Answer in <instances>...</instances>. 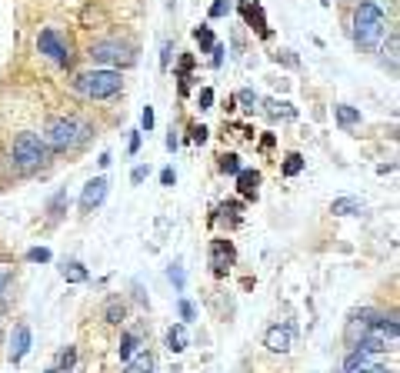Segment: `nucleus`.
<instances>
[{
  "instance_id": "obj_28",
  "label": "nucleus",
  "mask_w": 400,
  "mask_h": 373,
  "mask_svg": "<svg viewBox=\"0 0 400 373\" xmlns=\"http://www.w3.org/2000/svg\"><path fill=\"white\" fill-rule=\"evenodd\" d=\"M237 100H240V104H244L247 111H254V107L260 104V100H257V93H254V90H240V93H237Z\"/></svg>"
},
{
  "instance_id": "obj_3",
  "label": "nucleus",
  "mask_w": 400,
  "mask_h": 373,
  "mask_svg": "<svg viewBox=\"0 0 400 373\" xmlns=\"http://www.w3.org/2000/svg\"><path fill=\"white\" fill-rule=\"evenodd\" d=\"M10 153H14V164H17L20 173H37V170H44L47 160H50V150L44 144V137H40V133H30V131L14 137Z\"/></svg>"
},
{
  "instance_id": "obj_7",
  "label": "nucleus",
  "mask_w": 400,
  "mask_h": 373,
  "mask_svg": "<svg viewBox=\"0 0 400 373\" xmlns=\"http://www.w3.org/2000/svg\"><path fill=\"white\" fill-rule=\"evenodd\" d=\"M264 347L270 350V354H287V350L294 347V327L274 323V327L264 334Z\"/></svg>"
},
{
  "instance_id": "obj_19",
  "label": "nucleus",
  "mask_w": 400,
  "mask_h": 373,
  "mask_svg": "<svg viewBox=\"0 0 400 373\" xmlns=\"http://www.w3.org/2000/svg\"><path fill=\"white\" fill-rule=\"evenodd\" d=\"M124 317H127V307H124V303H120V300H111V303H107V307H104V320H107V323H124Z\"/></svg>"
},
{
  "instance_id": "obj_32",
  "label": "nucleus",
  "mask_w": 400,
  "mask_h": 373,
  "mask_svg": "<svg viewBox=\"0 0 400 373\" xmlns=\"http://www.w3.org/2000/svg\"><path fill=\"white\" fill-rule=\"evenodd\" d=\"M64 200H67V193H64V190H60L57 197H54V200H50V207H47V210H50V217H54V220H57V210H60V207H64Z\"/></svg>"
},
{
  "instance_id": "obj_34",
  "label": "nucleus",
  "mask_w": 400,
  "mask_h": 373,
  "mask_svg": "<svg viewBox=\"0 0 400 373\" xmlns=\"http://www.w3.org/2000/svg\"><path fill=\"white\" fill-rule=\"evenodd\" d=\"M210 104H213V90L204 87V90H200V111H210Z\"/></svg>"
},
{
  "instance_id": "obj_41",
  "label": "nucleus",
  "mask_w": 400,
  "mask_h": 373,
  "mask_svg": "<svg viewBox=\"0 0 400 373\" xmlns=\"http://www.w3.org/2000/svg\"><path fill=\"white\" fill-rule=\"evenodd\" d=\"M47 373H57V370H47Z\"/></svg>"
},
{
  "instance_id": "obj_12",
  "label": "nucleus",
  "mask_w": 400,
  "mask_h": 373,
  "mask_svg": "<svg viewBox=\"0 0 400 373\" xmlns=\"http://www.w3.org/2000/svg\"><path fill=\"white\" fill-rule=\"evenodd\" d=\"M257 184H260V173L257 170H240L237 173V186L244 197H257Z\"/></svg>"
},
{
  "instance_id": "obj_4",
  "label": "nucleus",
  "mask_w": 400,
  "mask_h": 373,
  "mask_svg": "<svg viewBox=\"0 0 400 373\" xmlns=\"http://www.w3.org/2000/svg\"><path fill=\"white\" fill-rule=\"evenodd\" d=\"M77 93H84V97H91V100H107V97H117L120 87H124V80H120V70H107V67H100V70H91V74H80L74 80Z\"/></svg>"
},
{
  "instance_id": "obj_10",
  "label": "nucleus",
  "mask_w": 400,
  "mask_h": 373,
  "mask_svg": "<svg viewBox=\"0 0 400 373\" xmlns=\"http://www.w3.org/2000/svg\"><path fill=\"white\" fill-rule=\"evenodd\" d=\"M30 340H34V336H30V327H27V323H17V327H14V336H10V363H20V360H23V356L30 354Z\"/></svg>"
},
{
  "instance_id": "obj_40",
  "label": "nucleus",
  "mask_w": 400,
  "mask_h": 373,
  "mask_svg": "<svg viewBox=\"0 0 400 373\" xmlns=\"http://www.w3.org/2000/svg\"><path fill=\"white\" fill-rule=\"evenodd\" d=\"M137 150H140V133H133L131 137V153H137Z\"/></svg>"
},
{
  "instance_id": "obj_27",
  "label": "nucleus",
  "mask_w": 400,
  "mask_h": 373,
  "mask_svg": "<svg viewBox=\"0 0 400 373\" xmlns=\"http://www.w3.org/2000/svg\"><path fill=\"white\" fill-rule=\"evenodd\" d=\"M193 37H197V44H200V47H213V34H210V27H197V30H193Z\"/></svg>"
},
{
  "instance_id": "obj_16",
  "label": "nucleus",
  "mask_w": 400,
  "mask_h": 373,
  "mask_svg": "<svg viewBox=\"0 0 400 373\" xmlns=\"http://www.w3.org/2000/svg\"><path fill=\"white\" fill-rule=\"evenodd\" d=\"M124 373H153V356L147 354V350H144V354H133L131 360H127Z\"/></svg>"
},
{
  "instance_id": "obj_2",
  "label": "nucleus",
  "mask_w": 400,
  "mask_h": 373,
  "mask_svg": "<svg viewBox=\"0 0 400 373\" xmlns=\"http://www.w3.org/2000/svg\"><path fill=\"white\" fill-rule=\"evenodd\" d=\"M387 37V17H383V10L377 3H370V0H363L357 3V10H354V40L367 47V50H377Z\"/></svg>"
},
{
  "instance_id": "obj_38",
  "label": "nucleus",
  "mask_w": 400,
  "mask_h": 373,
  "mask_svg": "<svg viewBox=\"0 0 400 373\" xmlns=\"http://www.w3.org/2000/svg\"><path fill=\"white\" fill-rule=\"evenodd\" d=\"M144 177H147V167H137V170L131 173V180H133V184H144Z\"/></svg>"
},
{
  "instance_id": "obj_35",
  "label": "nucleus",
  "mask_w": 400,
  "mask_h": 373,
  "mask_svg": "<svg viewBox=\"0 0 400 373\" xmlns=\"http://www.w3.org/2000/svg\"><path fill=\"white\" fill-rule=\"evenodd\" d=\"M173 180H177V173H173L171 167L160 170V184H164V186H173Z\"/></svg>"
},
{
  "instance_id": "obj_8",
  "label": "nucleus",
  "mask_w": 400,
  "mask_h": 373,
  "mask_svg": "<svg viewBox=\"0 0 400 373\" xmlns=\"http://www.w3.org/2000/svg\"><path fill=\"white\" fill-rule=\"evenodd\" d=\"M107 177H94L91 184L84 186V193H80V210L84 213H91V210H97V207L107 200Z\"/></svg>"
},
{
  "instance_id": "obj_18",
  "label": "nucleus",
  "mask_w": 400,
  "mask_h": 373,
  "mask_svg": "<svg viewBox=\"0 0 400 373\" xmlns=\"http://www.w3.org/2000/svg\"><path fill=\"white\" fill-rule=\"evenodd\" d=\"M240 10H244V17L250 20V23H257V30H260V34H270V30H267V20H264V10H260V3H244V7H240Z\"/></svg>"
},
{
  "instance_id": "obj_25",
  "label": "nucleus",
  "mask_w": 400,
  "mask_h": 373,
  "mask_svg": "<svg viewBox=\"0 0 400 373\" xmlns=\"http://www.w3.org/2000/svg\"><path fill=\"white\" fill-rule=\"evenodd\" d=\"M267 107H270V117H294L290 104H284V100H267Z\"/></svg>"
},
{
  "instance_id": "obj_31",
  "label": "nucleus",
  "mask_w": 400,
  "mask_h": 373,
  "mask_svg": "<svg viewBox=\"0 0 400 373\" xmlns=\"http://www.w3.org/2000/svg\"><path fill=\"white\" fill-rule=\"evenodd\" d=\"M171 283L177 287V290H184V283H187V277H184V270H180L177 263L171 267Z\"/></svg>"
},
{
  "instance_id": "obj_1",
  "label": "nucleus",
  "mask_w": 400,
  "mask_h": 373,
  "mask_svg": "<svg viewBox=\"0 0 400 373\" xmlns=\"http://www.w3.org/2000/svg\"><path fill=\"white\" fill-rule=\"evenodd\" d=\"M40 137H44L50 153H67V150H77L87 144L91 124H84L80 117H50Z\"/></svg>"
},
{
  "instance_id": "obj_36",
  "label": "nucleus",
  "mask_w": 400,
  "mask_h": 373,
  "mask_svg": "<svg viewBox=\"0 0 400 373\" xmlns=\"http://www.w3.org/2000/svg\"><path fill=\"white\" fill-rule=\"evenodd\" d=\"M191 140H193V144H204V140H207V127H193Z\"/></svg>"
},
{
  "instance_id": "obj_26",
  "label": "nucleus",
  "mask_w": 400,
  "mask_h": 373,
  "mask_svg": "<svg viewBox=\"0 0 400 373\" xmlns=\"http://www.w3.org/2000/svg\"><path fill=\"white\" fill-rule=\"evenodd\" d=\"M27 260H34V263H50V250H47V247H34V250H27Z\"/></svg>"
},
{
  "instance_id": "obj_11",
  "label": "nucleus",
  "mask_w": 400,
  "mask_h": 373,
  "mask_svg": "<svg viewBox=\"0 0 400 373\" xmlns=\"http://www.w3.org/2000/svg\"><path fill=\"white\" fill-rule=\"evenodd\" d=\"M377 317H381L377 310H357V314L350 317V323H347V340L354 343V340H357V336H361L363 330H367V327H370V323H374Z\"/></svg>"
},
{
  "instance_id": "obj_14",
  "label": "nucleus",
  "mask_w": 400,
  "mask_h": 373,
  "mask_svg": "<svg viewBox=\"0 0 400 373\" xmlns=\"http://www.w3.org/2000/svg\"><path fill=\"white\" fill-rule=\"evenodd\" d=\"M363 367H374V356L370 354H361V350H350L347 360H343V373H357Z\"/></svg>"
},
{
  "instance_id": "obj_20",
  "label": "nucleus",
  "mask_w": 400,
  "mask_h": 373,
  "mask_svg": "<svg viewBox=\"0 0 400 373\" xmlns=\"http://www.w3.org/2000/svg\"><path fill=\"white\" fill-rule=\"evenodd\" d=\"M60 274H64L67 283H84V280H87V267L74 260V263H64V270H60Z\"/></svg>"
},
{
  "instance_id": "obj_30",
  "label": "nucleus",
  "mask_w": 400,
  "mask_h": 373,
  "mask_svg": "<svg viewBox=\"0 0 400 373\" xmlns=\"http://www.w3.org/2000/svg\"><path fill=\"white\" fill-rule=\"evenodd\" d=\"M230 10V0H213V7H210V17L217 20V17H224Z\"/></svg>"
},
{
  "instance_id": "obj_21",
  "label": "nucleus",
  "mask_w": 400,
  "mask_h": 373,
  "mask_svg": "<svg viewBox=\"0 0 400 373\" xmlns=\"http://www.w3.org/2000/svg\"><path fill=\"white\" fill-rule=\"evenodd\" d=\"M137 343H140V336L137 334H124L120 336V347H117V354H120V360L127 363L133 354H137Z\"/></svg>"
},
{
  "instance_id": "obj_17",
  "label": "nucleus",
  "mask_w": 400,
  "mask_h": 373,
  "mask_svg": "<svg viewBox=\"0 0 400 373\" xmlns=\"http://www.w3.org/2000/svg\"><path fill=\"white\" fill-rule=\"evenodd\" d=\"M334 113H337L341 127H357V124H361V111H357V107H350V104H337Z\"/></svg>"
},
{
  "instance_id": "obj_23",
  "label": "nucleus",
  "mask_w": 400,
  "mask_h": 373,
  "mask_svg": "<svg viewBox=\"0 0 400 373\" xmlns=\"http://www.w3.org/2000/svg\"><path fill=\"white\" fill-rule=\"evenodd\" d=\"M301 170H304V157H301V153H290V157H287V164H284V173H287V177H297Z\"/></svg>"
},
{
  "instance_id": "obj_29",
  "label": "nucleus",
  "mask_w": 400,
  "mask_h": 373,
  "mask_svg": "<svg viewBox=\"0 0 400 373\" xmlns=\"http://www.w3.org/2000/svg\"><path fill=\"white\" fill-rule=\"evenodd\" d=\"M193 317H197V310H193V303H191V300H180V320H184V323H191Z\"/></svg>"
},
{
  "instance_id": "obj_22",
  "label": "nucleus",
  "mask_w": 400,
  "mask_h": 373,
  "mask_svg": "<svg viewBox=\"0 0 400 373\" xmlns=\"http://www.w3.org/2000/svg\"><path fill=\"white\" fill-rule=\"evenodd\" d=\"M74 363H77V350H74V347H67V350H60L57 367H54V370H57V373H70V370H74Z\"/></svg>"
},
{
  "instance_id": "obj_9",
  "label": "nucleus",
  "mask_w": 400,
  "mask_h": 373,
  "mask_svg": "<svg viewBox=\"0 0 400 373\" xmlns=\"http://www.w3.org/2000/svg\"><path fill=\"white\" fill-rule=\"evenodd\" d=\"M230 263H234V247L227 240H213L210 243V267H213V274L217 277H224L230 270Z\"/></svg>"
},
{
  "instance_id": "obj_24",
  "label": "nucleus",
  "mask_w": 400,
  "mask_h": 373,
  "mask_svg": "<svg viewBox=\"0 0 400 373\" xmlns=\"http://www.w3.org/2000/svg\"><path fill=\"white\" fill-rule=\"evenodd\" d=\"M220 170L237 177V173H240V157H237V153H227V157H220Z\"/></svg>"
},
{
  "instance_id": "obj_37",
  "label": "nucleus",
  "mask_w": 400,
  "mask_h": 373,
  "mask_svg": "<svg viewBox=\"0 0 400 373\" xmlns=\"http://www.w3.org/2000/svg\"><path fill=\"white\" fill-rule=\"evenodd\" d=\"M171 54H173V44H164V54H160V67L167 70V64H171Z\"/></svg>"
},
{
  "instance_id": "obj_13",
  "label": "nucleus",
  "mask_w": 400,
  "mask_h": 373,
  "mask_svg": "<svg viewBox=\"0 0 400 373\" xmlns=\"http://www.w3.org/2000/svg\"><path fill=\"white\" fill-rule=\"evenodd\" d=\"M167 350L171 354H184L187 350V330H184V323H177L167 330Z\"/></svg>"
},
{
  "instance_id": "obj_39",
  "label": "nucleus",
  "mask_w": 400,
  "mask_h": 373,
  "mask_svg": "<svg viewBox=\"0 0 400 373\" xmlns=\"http://www.w3.org/2000/svg\"><path fill=\"white\" fill-rule=\"evenodd\" d=\"M357 373H390V370H387V367H377V363H374V367H363V370H357Z\"/></svg>"
},
{
  "instance_id": "obj_33",
  "label": "nucleus",
  "mask_w": 400,
  "mask_h": 373,
  "mask_svg": "<svg viewBox=\"0 0 400 373\" xmlns=\"http://www.w3.org/2000/svg\"><path fill=\"white\" fill-rule=\"evenodd\" d=\"M140 124H144V131H147V133L153 131V107H144V113H140Z\"/></svg>"
},
{
  "instance_id": "obj_15",
  "label": "nucleus",
  "mask_w": 400,
  "mask_h": 373,
  "mask_svg": "<svg viewBox=\"0 0 400 373\" xmlns=\"http://www.w3.org/2000/svg\"><path fill=\"white\" fill-rule=\"evenodd\" d=\"M363 204L357 197H341V200H334L330 204V213H337V217H350V213H361Z\"/></svg>"
},
{
  "instance_id": "obj_6",
  "label": "nucleus",
  "mask_w": 400,
  "mask_h": 373,
  "mask_svg": "<svg viewBox=\"0 0 400 373\" xmlns=\"http://www.w3.org/2000/svg\"><path fill=\"white\" fill-rule=\"evenodd\" d=\"M37 50L44 57H50L54 64H60V67L70 64V44L60 37L57 30H40L37 34Z\"/></svg>"
},
{
  "instance_id": "obj_5",
  "label": "nucleus",
  "mask_w": 400,
  "mask_h": 373,
  "mask_svg": "<svg viewBox=\"0 0 400 373\" xmlns=\"http://www.w3.org/2000/svg\"><path fill=\"white\" fill-rule=\"evenodd\" d=\"M87 57H91L94 64H104L107 70H114V67H131L133 60H137L131 44H127V40H117V37L94 40L91 50H87Z\"/></svg>"
}]
</instances>
